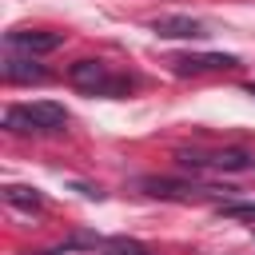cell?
Segmentation results:
<instances>
[{"label": "cell", "instance_id": "obj_8", "mask_svg": "<svg viewBox=\"0 0 255 255\" xmlns=\"http://www.w3.org/2000/svg\"><path fill=\"white\" fill-rule=\"evenodd\" d=\"M4 80H8V84H44L48 72L36 64V56H16V52H8V56H4Z\"/></svg>", "mask_w": 255, "mask_h": 255}, {"label": "cell", "instance_id": "obj_3", "mask_svg": "<svg viewBox=\"0 0 255 255\" xmlns=\"http://www.w3.org/2000/svg\"><path fill=\"white\" fill-rule=\"evenodd\" d=\"M179 163L187 167H219V171H247L255 167V155L243 147H223V151H179Z\"/></svg>", "mask_w": 255, "mask_h": 255}, {"label": "cell", "instance_id": "obj_5", "mask_svg": "<svg viewBox=\"0 0 255 255\" xmlns=\"http://www.w3.org/2000/svg\"><path fill=\"white\" fill-rule=\"evenodd\" d=\"M239 60L231 52H199V56H175L171 68L179 76H195V72H223V68H235Z\"/></svg>", "mask_w": 255, "mask_h": 255}, {"label": "cell", "instance_id": "obj_1", "mask_svg": "<svg viewBox=\"0 0 255 255\" xmlns=\"http://www.w3.org/2000/svg\"><path fill=\"white\" fill-rule=\"evenodd\" d=\"M64 124H68V112L60 104H52V100L4 108V128L8 131H20V135H28V131H60Z\"/></svg>", "mask_w": 255, "mask_h": 255}, {"label": "cell", "instance_id": "obj_9", "mask_svg": "<svg viewBox=\"0 0 255 255\" xmlns=\"http://www.w3.org/2000/svg\"><path fill=\"white\" fill-rule=\"evenodd\" d=\"M4 199H8L12 207H24V211H36V207L44 203V195H40L36 187H20V183H12V187H4Z\"/></svg>", "mask_w": 255, "mask_h": 255}, {"label": "cell", "instance_id": "obj_11", "mask_svg": "<svg viewBox=\"0 0 255 255\" xmlns=\"http://www.w3.org/2000/svg\"><path fill=\"white\" fill-rule=\"evenodd\" d=\"M219 215H227V219H255V203H227V207H219Z\"/></svg>", "mask_w": 255, "mask_h": 255}, {"label": "cell", "instance_id": "obj_2", "mask_svg": "<svg viewBox=\"0 0 255 255\" xmlns=\"http://www.w3.org/2000/svg\"><path fill=\"white\" fill-rule=\"evenodd\" d=\"M68 80H72V88L92 92V96H120V92L131 88L128 80H116L104 60H76V64L68 68Z\"/></svg>", "mask_w": 255, "mask_h": 255}, {"label": "cell", "instance_id": "obj_10", "mask_svg": "<svg viewBox=\"0 0 255 255\" xmlns=\"http://www.w3.org/2000/svg\"><path fill=\"white\" fill-rule=\"evenodd\" d=\"M104 255H151V251L143 243H135V239H112L104 247Z\"/></svg>", "mask_w": 255, "mask_h": 255}, {"label": "cell", "instance_id": "obj_13", "mask_svg": "<svg viewBox=\"0 0 255 255\" xmlns=\"http://www.w3.org/2000/svg\"><path fill=\"white\" fill-rule=\"evenodd\" d=\"M44 255H56V251H44Z\"/></svg>", "mask_w": 255, "mask_h": 255}, {"label": "cell", "instance_id": "obj_4", "mask_svg": "<svg viewBox=\"0 0 255 255\" xmlns=\"http://www.w3.org/2000/svg\"><path fill=\"white\" fill-rule=\"evenodd\" d=\"M8 52H24V56H44V52H56L64 44L60 32H28V28H16L4 36Z\"/></svg>", "mask_w": 255, "mask_h": 255}, {"label": "cell", "instance_id": "obj_12", "mask_svg": "<svg viewBox=\"0 0 255 255\" xmlns=\"http://www.w3.org/2000/svg\"><path fill=\"white\" fill-rule=\"evenodd\" d=\"M247 92H251V96H255V84H251V88H247Z\"/></svg>", "mask_w": 255, "mask_h": 255}, {"label": "cell", "instance_id": "obj_7", "mask_svg": "<svg viewBox=\"0 0 255 255\" xmlns=\"http://www.w3.org/2000/svg\"><path fill=\"white\" fill-rule=\"evenodd\" d=\"M151 32L163 36V40H199V36H207L203 24L191 20V16H155L151 20Z\"/></svg>", "mask_w": 255, "mask_h": 255}, {"label": "cell", "instance_id": "obj_6", "mask_svg": "<svg viewBox=\"0 0 255 255\" xmlns=\"http://www.w3.org/2000/svg\"><path fill=\"white\" fill-rule=\"evenodd\" d=\"M143 191L155 199H203L219 195V187H195V183H175V179H143Z\"/></svg>", "mask_w": 255, "mask_h": 255}]
</instances>
